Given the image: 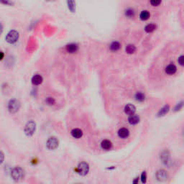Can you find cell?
I'll list each match as a JSON object with an SVG mask.
<instances>
[{
  "mask_svg": "<svg viewBox=\"0 0 184 184\" xmlns=\"http://www.w3.org/2000/svg\"><path fill=\"white\" fill-rule=\"evenodd\" d=\"M160 160L162 162V163L163 164V165L168 168L171 167L173 165L171 154H170V151L168 150L165 149L160 152Z\"/></svg>",
  "mask_w": 184,
  "mask_h": 184,
  "instance_id": "cell-1",
  "label": "cell"
},
{
  "mask_svg": "<svg viewBox=\"0 0 184 184\" xmlns=\"http://www.w3.org/2000/svg\"><path fill=\"white\" fill-rule=\"evenodd\" d=\"M25 170L19 166H16L11 171V177L14 182H19L25 177Z\"/></svg>",
  "mask_w": 184,
  "mask_h": 184,
  "instance_id": "cell-2",
  "label": "cell"
},
{
  "mask_svg": "<svg viewBox=\"0 0 184 184\" xmlns=\"http://www.w3.org/2000/svg\"><path fill=\"white\" fill-rule=\"evenodd\" d=\"M89 169H90V168H89V165L88 164V163L83 161V162H81L78 165L77 168H76L75 170L79 175H81V176H86L89 173Z\"/></svg>",
  "mask_w": 184,
  "mask_h": 184,
  "instance_id": "cell-3",
  "label": "cell"
},
{
  "mask_svg": "<svg viewBox=\"0 0 184 184\" xmlns=\"http://www.w3.org/2000/svg\"><path fill=\"white\" fill-rule=\"evenodd\" d=\"M155 178L156 180L160 183L166 182L169 178V174L166 170L163 168H160L155 173Z\"/></svg>",
  "mask_w": 184,
  "mask_h": 184,
  "instance_id": "cell-4",
  "label": "cell"
},
{
  "mask_svg": "<svg viewBox=\"0 0 184 184\" xmlns=\"http://www.w3.org/2000/svg\"><path fill=\"white\" fill-rule=\"evenodd\" d=\"M36 130V123L33 120H30L26 124L24 132L27 137H31L34 135Z\"/></svg>",
  "mask_w": 184,
  "mask_h": 184,
  "instance_id": "cell-5",
  "label": "cell"
},
{
  "mask_svg": "<svg viewBox=\"0 0 184 184\" xmlns=\"http://www.w3.org/2000/svg\"><path fill=\"white\" fill-rule=\"evenodd\" d=\"M21 107V103L17 99H12L8 103V110L11 114H15L19 110Z\"/></svg>",
  "mask_w": 184,
  "mask_h": 184,
  "instance_id": "cell-6",
  "label": "cell"
},
{
  "mask_svg": "<svg viewBox=\"0 0 184 184\" xmlns=\"http://www.w3.org/2000/svg\"><path fill=\"white\" fill-rule=\"evenodd\" d=\"M59 145V141L55 137H50L46 142V147L50 150H54Z\"/></svg>",
  "mask_w": 184,
  "mask_h": 184,
  "instance_id": "cell-7",
  "label": "cell"
},
{
  "mask_svg": "<svg viewBox=\"0 0 184 184\" xmlns=\"http://www.w3.org/2000/svg\"><path fill=\"white\" fill-rule=\"evenodd\" d=\"M19 39V33L16 30H11L7 33L6 36V40L9 43H15Z\"/></svg>",
  "mask_w": 184,
  "mask_h": 184,
  "instance_id": "cell-8",
  "label": "cell"
},
{
  "mask_svg": "<svg viewBox=\"0 0 184 184\" xmlns=\"http://www.w3.org/2000/svg\"><path fill=\"white\" fill-rule=\"evenodd\" d=\"M124 112L126 115H133L135 114V112H136V107H135V105H132V104H128L124 108Z\"/></svg>",
  "mask_w": 184,
  "mask_h": 184,
  "instance_id": "cell-9",
  "label": "cell"
},
{
  "mask_svg": "<svg viewBox=\"0 0 184 184\" xmlns=\"http://www.w3.org/2000/svg\"><path fill=\"white\" fill-rule=\"evenodd\" d=\"M118 136L120 138L122 139H127L130 136V131L127 128L122 127L118 130Z\"/></svg>",
  "mask_w": 184,
  "mask_h": 184,
  "instance_id": "cell-10",
  "label": "cell"
},
{
  "mask_svg": "<svg viewBox=\"0 0 184 184\" xmlns=\"http://www.w3.org/2000/svg\"><path fill=\"white\" fill-rule=\"evenodd\" d=\"M170 110V107L169 105H165V106H163V107L158 111V112L157 114L158 117H162L165 116V115L168 113Z\"/></svg>",
  "mask_w": 184,
  "mask_h": 184,
  "instance_id": "cell-11",
  "label": "cell"
},
{
  "mask_svg": "<svg viewBox=\"0 0 184 184\" xmlns=\"http://www.w3.org/2000/svg\"><path fill=\"white\" fill-rule=\"evenodd\" d=\"M165 71L167 74L173 75L175 74V72L177 71V67L175 66V64H173V63H170V64L168 65L165 67Z\"/></svg>",
  "mask_w": 184,
  "mask_h": 184,
  "instance_id": "cell-12",
  "label": "cell"
},
{
  "mask_svg": "<svg viewBox=\"0 0 184 184\" xmlns=\"http://www.w3.org/2000/svg\"><path fill=\"white\" fill-rule=\"evenodd\" d=\"M128 120V122H129L131 125H137L138 123L140 122V117L138 116L137 115H130L128 117L127 119Z\"/></svg>",
  "mask_w": 184,
  "mask_h": 184,
  "instance_id": "cell-13",
  "label": "cell"
},
{
  "mask_svg": "<svg viewBox=\"0 0 184 184\" xmlns=\"http://www.w3.org/2000/svg\"><path fill=\"white\" fill-rule=\"evenodd\" d=\"M71 135L75 139H80V138L82 137L83 132L82 130L79 129V128H75V129L71 130Z\"/></svg>",
  "mask_w": 184,
  "mask_h": 184,
  "instance_id": "cell-14",
  "label": "cell"
},
{
  "mask_svg": "<svg viewBox=\"0 0 184 184\" xmlns=\"http://www.w3.org/2000/svg\"><path fill=\"white\" fill-rule=\"evenodd\" d=\"M66 50L68 53H76V52H77V50H79V46H78L77 44L71 43L69 44V45H66Z\"/></svg>",
  "mask_w": 184,
  "mask_h": 184,
  "instance_id": "cell-15",
  "label": "cell"
},
{
  "mask_svg": "<svg viewBox=\"0 0 184 184\" xmlns=\"http://www.w3.org/2000/svg\"><path fill=\"white\" fill-rule=\"evenodd\" d=\"M101 147L105 150H110L112 147V142L109 140H104L101 142Z\"/></svg>",
  "mask_w": 184,
  "mask_h": 184,
  "instance_id": "cell-16",
  "label": "cell"
},
{
  "mask_svg": "<svg viewBox=\"0 0 184 184\" xmlns=\"http://www.w3.org/2000/svg\"><path fill=\"white\" fill-rule=\"evenodd\" d=\"M120 48H121V44L117 41H113L110 45V49L112 52L118 51Z\"/></svg>",
  "mask_w": 184,
  "mask_h": 184,
  "instance_id": "cell-17",
  "label": "cell"
},
{
  "mask_svg": "<svg viewBox=\"0 0 184 184\" xmlns=\"http://www.w3.org/2000/svg\"><path fill=\"white\" fill-rule=\"evenodd\" d=\"M43 79L40 75H35L32 78V83L34 85H40L42 82H43Z\"/></svg>",
  "mask_w": 184,
  "mask_h": 184,
  "instance_id": "cell-18",
  "label": "cell"
},
{
  "mask_svg": "<svg viewBox=\"0 0 184 184\" xmlns=\"http://www.w3.org/2000/svg\"><path fill=\"white\" fill-rule=\"evenodd\" d=\"M135 98L139 102H143L145 100V94L142 92H138L135 94Z\"/></svg>",
  "mask_w": 184,
  "mask_h": 184,
  "instance_id": "cell-19",
  "label": "cell"
},
{
  "mask_svg": "<svg viewBox=\"0 0 184 184\" xmlns=\"http://www.w3.org/2000/svg\"><path fill=\"white\" fill-rule=\"evenodd\" d=\"M125 50H126L127 53H128V54H132V53H134L136 51V47L134 45H132V44H129V45H127Z\"/></svg>",
  "mask_w": 184,
  "mask_h": 184,
  "instance_id": "cell-20",
  "label": "cell"
},
{
  "mask_svg": "<svg viewBox=\"0 0 184 184\" xmlns=\"http://www.w3.org/2000/svg\"><path fill=\"white\" fill-rule=\"evenodd\" d=\"M150 16V12L147 10H143L142 11L140 14V18L142 20H147V19H149Z\"/></svg>",
  "mask_w": 184,
  "mask_h": 184,
  "instance_id": "cell-21",
  "label": "cell"
},
{
  "mask_svg": "<svg viewBox=\"0 0 184 184\" xmlns=\"http://www.w3.org/2000/svg\"><path fill=\"white\" fill-rule=\"evenodd\" d=\"M156 27H157V26H156L155 24L153 23L148 24V25H146L145 27V30L147 32H148V33H150V32H153L154 30H155Z\"/></svg>",
  "mask_w": 184,
  "mask_h": 184,
  "instance_id": "cell-22",
  "label": "cell"
},
{
  "mask_svg": "<svg viewBox=\"0 0 184 184\" xmlns=\"http://www.w3.org/2000/svg\"><path fill=\"white\" fill-rule=\"evenodd\" d=\"M183 107H184V101H180V102H179L178 103H177L175 107H174L173 112H179V111H180L182 109H183Z\"/></svg>",
  "mask_w": 184,
  "mask_h": 184,
  "instance_id": "cell-23",
  "label": "cell"
},
{
  "mask_svg": "<svg viewBox=\"0 0 184 184\" xmlns=\"http://www.w3.org/2000/svg\"><path fill=\"white\" fill-rule=\"evenodd\" d=\"M125 14L126 17H129V18H132V17H133L135 16V12L133 9H132V8H128V9H127L126 10H125Z\"/></svg>",
  "mask_w": 184,
  "mask_h": 184,
  "instance_id": "cell-24",
  "label": "cell"
},
{
  "mask_svg": "<svg viewBox=\"0 0 184 184\" xmlns=\"http://www.w3.org/2000/svg\"><path fill=\"white\" fill-rule=\"evenodd\" d=\"M140 181L142 184H145L146 183H147V172H146L145 170H143V171L141 173V175H140Z\"/></svg>",
  "mask_w": 184,
  "mask_h": 184,
  "instance_id": "cell-25",
  "label": "cell"
},
{
  "mask_svg": "<svg viewBox=\"0 0 184 184\" xmlns=\"http://www.w3.org/2000/svg\"><path fill=\"white\" fill-rule=\"evenodd\" d=\"M68 8L72 12H74L76 10V3L74 1H68Z\"/></svg>",
  "mask_w": 184,
  "mask_h": 184,
  "instance_id": "cell-26",
  "label": "cell"
},
{
  "mask_svg": "<svg viewBox=\"0 0 184 184\" xmlns=\"http://www.w3.org/2000/svg\"><path fill=\"white\" fill-rule=\"evenodd\" d=\"M45 102L48 105L52 106V105H54L55 103V99L52 97H47L46 99H45Z\"/></svg>",
  "mask_w": 184,
  "mask_h": 184,
  "instance_id": "cell-27",
  "label": "cell"
},
{
  "mask_svg": "<svg viewBox=\"0 0 184 184\" xmlns=\"http://www.w3.org/2000/svg\"><path fill=\"white\" fill-rule=\"evenodd\" d=\"M178 62L179 65H180V66H184V55H180V56L179 57L178 59Z\"/></svg>",
  "mask_w": 184,
  "mask_h": 184,
  "instance_id": "cell-28",
  "label": "cell"
},
{
  "mask_svg": "<svg viewBox=\"0 0 184 184\" xmlns=\"http://www.w3.org/2000/svg\"><path fill=\"white\" fill-rule=\"evenodd\" d=\"M150 3L152 6H158L160 4H161V1H159V0H152V1H150Z\"/></svg>",
  "mask_w": 184,
  "mask_h": 184,
  "instance_id": "cell-29",
  "label": "cell"
},
{
  "mask_svg": "<svg viewBox=\"0 0 184 184\" xmlns=\"http://www.w3.org/2000/svg\"><path fill=\"white\" fill-rule=\"evenodd\" d=\"M140 177H138V176L135 177L132 180V184H140Z\"/></svg>",
  "mask_w": 184,
  "mask_h": 184,
  "instance_id": "cell-30",
  "label": "cell"
},
{
  "mask_svg": "<svg viewBox=\"0 0 184 184\" xmlns=\"http://www.w3.org/2000/svg\"><path fill=\"white\" fill-rule=\"evenodd\" d=\"M1 162H0V163H2L3 161H4V154H3L2 152H1Z\"/></svg>",
  "mask_w": 184,
  "mask_h": 184,
  "instance_id": "cell-31",
  "label": "cell"
},
{
  "mask_svg": "<svg viewBox=\"0 0 184 184\" xmlns=\"http://www.w3.org/2000/svg\"><path fill=\"white\" fill-rule=\"evenodd\" d=\"M107 170H114V169H115V166H112V168H107Z\"/></svg>",
  "mask_w": 184,
  "mask_h": 184,
  "instance_id": "cell-32",
  "label": "cell"
},
{
  "mask_svg": "<svg viewBox=\"0 0 184 184\" xmlns=\"http://www.w3.org/2000/svg\"><path fill=\"white\" fill-rule=\"evenodd\" d=\"M1 59H2L3 57H4V54H3L2 52H1Z\"/></svg>",
  "mask_w": 184,
  "mask_h": 184,
  "instance_id": "cell-33",
  "label": "cell"
},
{
  "mask_svg": "<svg viewBox=\"0 0 184 184\" xmlns=\"http://www.w3.org/2000/svg\"><path fill=\"white\" fill-rule=\"evenodd\" d=\"M75 184H82V183H75Z\"/></svg>",
  "mask_w": 184,
  "mask_h": 184,
  "instance_id": "cell-34",
  "label": "cell"
},
{
  "mask_svg": "<svg viewBox=\"0 0 184 184\" xmlns=\"http://www.w3.org/2000/svg\"><path fill=\"white\" fill-rule=\"evenodd\" d=\"M183 134H184V130H183Z\"/></svg>",
  "mask_w": 184,
  "mask_h": 184,
  "instance_id": "cell-35",
  "label": "cell"
}]
</instances>
